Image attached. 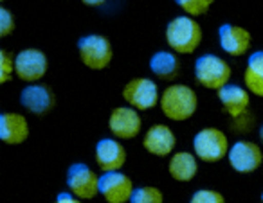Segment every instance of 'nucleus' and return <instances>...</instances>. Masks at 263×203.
Returning a JSON list of instances; mask_svg holds the SVG:
<instances>
[{
	"mask_svg": "<svg viewBox=\"0 0 263 203\" xmlns=\"http://www.w3.org/2000/svg\"><path fill=\"white\" fill-rule=\"evenodd\" d=\"M161 112L173 123H184L191 119L198 108L197 92L182 83H173L166 87L161 94Z\"/></svg>",
	"mask_w": 263,
	"mask_h": 203,
	"instance_id": "obj_1",
	"label": "nucleus"
},
{
	"mask_svg": "<svg viewBox=\"0 0 263 203\" xmlns=\"http://www.w3.org/2000/svg\"><path fill=\"white\" fill-rule=\"evenodd\" d=\"M202 26L193 16H177L166 26V44L177 54H193L202 44Z\"/></svg>",
	"mask_w": 263,
	"mask_h": 203,
	"instance_id": "obj_2",
	"label": "nucleus"
},
{
	"mask_svg": "<svg viewBox=\"0 0 263 203\" xmlns=\"http://www.w3.org/2000/svg\"><path fill=\"white\" fill-rule=\"evenodd\" d=\"M233 76L231 65L216 54H202L195 62V79L208 90L223 88Z\"/></svg>",
	"mask_w": 263,
	"mask_h": 203,
	"instance_id": "obj_3",
	"label": "nucleus"
},
{
	"mask_svg": "<svg viewBox=\"0 0 263 203\" xmlns=\"http://www.w3.org/2000/svg\"><path fill=\"white\" fill-rule=\"evenodd\" d=\"M229 140L222 130L215 126L202 128L193 137V151L198 160L205 164H216L229 155Z\"/></svg>",
	"mask_w": 263,
	"mask_h": 203,
	"instance_id": "obj_4",
	"label": "nucleus"
},
{
	"mask_svg": "<svg viewBox=\"0 0 263 203\" xmlns=\"http://www.w3.org/2000/svg\"><path fill=\"white\" fill-rule=\"evenodd\" d=\"M78 54L87 69L103 70L114 58L112 44L103 34H87L78 40Z\"/></svg>",
	"mask_w": 263,
	"mask_h": 203,
	"instance_id": "obj_5",
	"label": "nucleus"
},
{
	"mask_svg": "<svg viewBox=\"0 0 263 203\" xmlns=\"http://www.w3.org/2000/svg\"><path fill=\"white\" fill-rule=\"evenodd\" d=\"M121 95H123L124 103H128V106L139 110V112L152 110L161 103L159 87L150 77H134V79H130L123 87Z\"/></svg>",
	"mask_w": 263,
	"mask_h": 203,
	"instance_id": "obj_6",
	"label": "nucleus"
},
{
	"mask_svg": "<svg viewBox=\"0 0 263 203\" xmlns=\"http://www.w3.org/2000/svg\"><path fill=\"white\" fill-rule=\"evenodd\" d=\"M67 189L80 199H92L99 194V176L83 162H74L67 169Z\"/></svg>",
	"mask_w": 263,
	"mask_h": 203,
	"instance_id": "obj_7",
	"label": "nucleus"
},
{
	"mask_svg": "<svg viewBox=\"0 0 263 203\" xmlns=\"http://www.w3.org/2000/svg\"><path fill=\"white\" fill-rule=\"evenodd\" d=\"M49 70L47 54L40 49H24L16 54L15 72L18 79L29 83H38Z\"/></svg>",
	"mask_w": 263,
	"mask_h": 203,
	"instance_id": "obj_8",
	"label": "nucleus"
},
{
	"mask_svg": "<svg viewBox=\"0 0 263 203\" xmlns=\"http://www.w3.org/2000/svg\"><path fill=\"white\" fill-rule=\"evenodd\" d=\"M227 160L236 173L249 174L258 171L259 166L263 164V151L252 140H236L231 146Z\"/></svg>",
	"mask_w": 263,
	"mask_h": 203,
	"instance_id": "obj_9",
	"label": "nucleus"
},
{
	"mask_svg": "<svg viewBox=\"0 0 263 203\" xmlns=\"http://www.w3.org/2000/svg\"><path fill=\"white\" fill-rule=\"evenodd\" d=\"M143 119L139 115V110L132 106H117L110 112L108 117V130L116 138L130 140L141 133Z\"/></svg>",
	"mask_w": 263,
	"mask_h": 203,
	"instance_id": "obj_10",
	"label": "nucleus"
},
{
	"mask_svg": "<svg viewBox=\"0 0 263 203\" xmlns=\"http://www.w3.org/2000/svg\"><path fill=\"white\" fill-rule=\"evenodd\" d=\"M134 191V181L121 171H108L99 176V194L106 203H128Z\"/></svg>",
	"mask_w": 263,
	"mask_h": 203,
	"instance_id": "obj_11",
	"label": "nucleus"
},
{
	"mask_svg": "<svg viewBox=\"0 0 263 203\" xmlns=\"http://www.w3.org/2000/svg\"><path fill=\"white\" fill-rule=\"evenodd\" d=\"M20 105L33 115H47L56 105V94L45 83H29L20 92Z\"/></svg>",
	"mask_w": 263,
	"mask_h": 203,
	"instance_id": "obj_12",
	"label": "nucleus"
},
{
	"mask_svg": "<svg viewBox=\"0 0 263 203\" xmlns=\"http://www.w3.org/2000/svg\"><path fill=\"white\" fill-rule=\"evenodd\" d=\"M218 42L223 52L229 56L240 58L245 52H249L252 44V36L245 27L236 24H222L218 27Z\"/></svg>",
	"mask_w": 263,
	"mask_h": 203,
	"instance_id": "obj_13",
	"label": "nucleus"
},
{
	"mask_svg": "<svg viewBox=\"0 0 263 203\" xmlns=\"http://www.w3.org/2000/svg\"><path fill=\"white\" fill-rule=\"evenodd\" d=\"M96 164L103 173L121 171L126 164V149L117 138H101L96 144Z\"/></svg>",
	"mask_w": 263,
	"mask_h": 203,
	"instance_id": "obj_14",
	"label": "nucleus"
},
{
	"mask_svg": "<svg viewBox=\"0 0 263 203\" xmlns=\"http://www.w3.org/2000/svg\"><path fill=\"white\" fill-rule=\"evenodd\" d=\"M143 146L150 155L168 156L177 146V137L168 124H154L144 133Z\"/></svg>",
	"mask_w": 263,
	"mask_h": 203,
	"instance_id": "obj_15",
	"label": "nucleus"
},
{
	"mask_svg": "<svg viewBox=\"0 0 263 203\" xmlns=\"http://www.w3.org/2000/svg\"><path fill=\"white\" fill-rule=\"evenodd\" d=\"M29 120L22 113L4 112L0 115V140L9 146H18L29 138Z\"/></svg>",
	"mask_w": 263,
	"mask_h": 203,
	"instance_id": "obj_16",
	"label": "nucleus"
},
{
	"mask_svg": "<svg viewBox=\"0 0 263 203\" xmlns=\"http://www.w3.org/2000/svg\"><path fill=\"white\" fill-rule=\"evenodd\" d=\"M218 99L222 108L231 119L243 115L251 108V92L236 83H227L218 90Z\"/></svg>",
	"mask_w": 263,
	"mask_h": 203,
	"instance_id": "obj_17",
	"label": "nucleus"
},
{
	"mask_svg": "<svg viewBox=\"0 0 263 203\" xmlns=\"http://www.w3.org/2000/svg\"><path fill=\"white\" fill-rule=\"evenodd\" d=\"M150 70L161 81H175L180 76V62L177 52L159 51L150 58Z\"/></svg>",
	"mask_w": 263,
	"mask_h": 203,
	"instance_id": "obj_18",
	"label": "nucleus"
},
{
	"mask_svg": "<svg viewBox=\"0 0 263 203\" xmlns=\"http://www.w3.org/2000/svg\"><path fill=\"white\" fill-rule=\"evenodd\" d=\"M168 173L177 181H191L198 173L197 155L187 151L173 153V156L168 162Z\"/></svg>",
	"mask_w": 263,
	"mask_h": 203,
	"instance_id": "obj_19",
	"label": "nucleus"
},
{
	"mask_svg": "<svg viewBox=\"0 0 263 203\" xmlns=\"http://www.w3.org/2000/svg\"><path fill=\"white\" fill-rule=\"evenodd\" d=\"M243 83L251 94L263 97V51H256L249 56L243 70Z\"/></svg>",
	"mask_w": 263,
	"mask_h": 203,
	"instance_id": "obj_20",
	"label": "nucleus"
},
{
	"mask_svg": "<svg viewBox=\"0 0 263 203\" xmlns=\"http://www.w3.org/2000/svg\"><path fill=\"white\" fill-rule=\"evenodd\" d=\"M130 203H164V194L154 185H143L134 191Z\"/></svg>",
	"mask_w": 263,
	"mask_h": 203,
	"instance_id": "obj_21",
	"label": "nucleus"
},
{
	"mask_svg": "<svg viewBox=\"0 0 263 203\" xmlns=\"http://www.w3.org/2000/svg\"><path fill=\"white\" fill-rule=\"evenodd\" d=\"M216 0H175V4L186 13L187 16H204L211 9Z\"/></svg>",
	"mask_w": 263,
	"mask_h": 203,
	"instance_id": "obj_22",
	"label": "nucleus"
},
{
	"mask_svg": "<svg viewBox=\"0 0 263 203\" xmlns=\"http://www.w3.org/2000/svg\"><path fill=\"white\" fill-rule=\"evenodd\" d=\"M15 59L16 56L8 49H0V83L6 85L15 76Z\"/></svg>",
	"mask_w": 263,
	"mask_h": 203,
	"instance_id": "obj_23",
	"label": "nucleus"
},
{
	"mask_svg": "<svg viewBox=\"0 0 263 203\" xmlns=\"http://www.w3.org/2000/svg\"><path fill=\"white\" fill-rule=\"evenodd\" d=\"M190 203H226L222 192L213 191V189H200L191 196Z\"/></svg>",
	"mask_w": 263,
	"mask_h": 203,
	"instance_id": "obj_24",
	"label": "nucleus"
},
{
	"mask_svg": "<svg viewBox=\"0 0 263 203\" xmlns=\"http://www.w3.org/2000/svg\"><path fill=\"white\" fill-rule=\"evenodd\" d=\"M231 128H233L236 133H251L252 128H254V113L249 110L243 115L231 119Z\"/></svg>",
	"mask_w": 263,
	"mask_h": 203,
	"instance_id": "obj_25",
	"label": "nucleus"
},
{
	"mask_svg": "<svg viewBox=\"0 0 263 203\" xmlns=\"http://www.w3.org/2000/svg\"><path fill=\"white\" fill-rule=\"evenodd\" d=\"M16 29L15 15L8 8H0V38H8Z\"/></svg>",
	"mask_w": 263,
	"mask_h": 203,
	"instance_id": "obj_26",
	"label": "nucleus"
},
{
	"mask_svg": "<svg viewBox=\"0 0 263 203\" xmlns=\"http://www.w3.org/2000/svg\"><path fill=\"white\" fill-rule=\"evenodd\" d=\"M54 203H83V199H80L78 196H74L72 192H60L58 196H56Z\"/></svg>",
	"mask_w": 263,
	"mask_h": 203,
	"instance_id": "obj_27",
	"label": "nucleus"
},
{
	"mask_svg": "<svg viewBox=\"0 0 263 203\" xmlns=\"http://www.w3.org/2000/svg\"><path fill=\"white\" fill-rule=\"evenodd\" d=\"M81 2L88 8H101V6L106 4V0H81Z\"/></svg>",
	"mask_w": 263,
	"mask_h": 203,
	"instance_id": "obj_28",
	"label": "nucleus"
},
{
	"mask_svg": "<svg viewBox=\"0 0 263 203\" xmlns=\"http://www.w3.org/2000/svg\"><path fill=\"white\" fill-rule=\"evenodd\" d=\"M258 133H259V140H261V144H263V124L259 126V131H258Z\"/></svg>",
	"mask_w": 263,
	"mask_h": 203,
	"instance_id": "obj_29",
	"label": "nucleus"
},
{
	"mask_svg": "<svg viewBox=\"0 0 263 203\" xmlns=\"http://www.w3.org/2000/svg\"><path fill=\"white\" fill-rule=\"evenodd\" d=\"M259 203H263V192H261V196H259Z\"/></svg>",
	"mask_w": 263,
	"mask_h": 203,
	"instance_id": "obj_30",
	"label": "nucleus"
},
{
	"mask_svg": "<svg viewBox=\"0 0 263 203\" xmlns=\"http://www.w3.org/2000/svg\"><path fill=\"white\" fill-rule=\"evenodd\" d=\"M2 2H6V0H2Z\"/></svg>",
	"mask_w": 263,
	"mask_h": 203,
	"instance_id": "obj_31",
	"label": "nucleus"
}]
</instances>
